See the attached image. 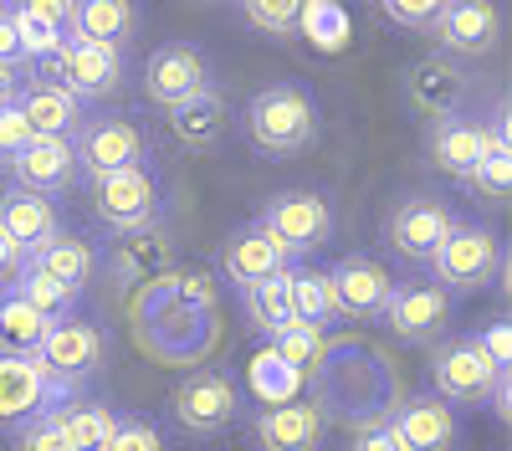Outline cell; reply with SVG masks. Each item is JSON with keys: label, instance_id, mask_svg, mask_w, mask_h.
<instances>
[{"label": "cell", "instance_id": "1", "mask_svg": "<svg viewBox=\"0 0 512 451\" xmlns=\"http://www.w3.org/2000/svg\"><path fill=\"white\" fill-rule=\"evenodd\" d=\"M308 405L323 421L359 431L369 421H384L400 405V369L364 334L323 339V354L308 369Z\"/></svg>", "mask_w": 512, "mask_h": 451}, {"label": "cell", "instance_id": "2", "mask_svg": "<svg viewBox=\"0 0 512 451\" xmlns=\"http://www.w3.org/2000/svg\"><path fill=\"white\" fill-rule=\"evenodd\" d=\"M134 334L144 344V354L164 359V364H205V354L221 339V318L210 308H185L175 303V272L154 277L139 303H134Z\"/></svg>", "mask_w": 512, "mask_h": 451}, {"label": "cell", "instance_id": "3", "mask_svg": "<svg viewBox=\"0 0 512 451\" xmlns=\"http://www.w3.org/2000/svg\"><path fill=\"white\" fill-rule=\"evenodd\" d=\"M241 134L256 154H267V159L303 154L323 134L318 98L303 88V82H272V88L251 93V103L241 108Z\"/></svg>", "mask_w": 512, "mask_h": 451}, {"label": "cell", "instance_id": "4", "mask_svg": "<svg viewBox=\"0 0 512 451\" xmlns=\"http://www.w3.org/2000/svg\"><path fill=\"white\" fill-rule=\"evenodd\" d=\"M169 416H175V426L195 441L226 436L246 416V390H241V380L231 375V369L200 364L169 390Z\"/></svg>", "mask_w": 512, "mask_h": 451}, {"label": "cell", "instance_id": "5", "mask_svg": "<svg viewBox=\"0 0 512 451\" xmlns=\"http://www.w3.org/2000/svg\"><path fill=\"white\" fill-rule=\"evenodd\" d=\"M425 267H431V282L446 298H472V293H487V287L502 277L507 252H502V236L492 226L456 221V231L441 241V252Z\"/></svg>", "mask_w": 512, "mask_h": 451}, {"label": "cell", "instance_id": "6", "mask_svg": "<svg viewBox=\"0 0 512 451\" xmlns=\"http://www.w3.org/2000/svg\"><path fill=\"white\" fill-rule=\"evenodd\" d=\"M72 159H77V175L98 185L108 175L149 164V134L134 113H88L82 129L72 134Z\"/></svg>", "mask_w": 512, "mask_h": 451}, {"label": "cell", "instance_id": "7", "mask_svg": "<svg viewBox=\"0 0 512 451\" xmlns=\"http://www.w3.org/2000/svg\"><path fill=\"white\" fill-rule=\"evenodd\" d=\"M31 82H47V88H62L67 98H77L82 108L113 98L123 88V52L108 47H88V41H62L57 52L31 62Z\"/></svg>", "mask_w": 512, "mask_h": 451}, {"label": "cell", "instance_id": "8", "mask_svg": "<svg viewBox=\"0 0 512 451\" xmlns=\"http://www.w3.org/2000/svg\"><path fill=\"white\" fill-rule=\"evenodd\" d=\"M256 226L272 236V246L287 262H308L333 241V205L318 190H282L262 205Z\"/></svg>", "mask_w": 512, "mask_h": 451}, {"label": "cell", "instance_id": "9", "mask_svg": "<svg viewBox=\"0 0 512 451\" xmlns=\"http://www.w3.org/2000/svg\"><path fill=\"white\" fill-rule=\"evenodd\" d=\"M456 205L431 195V190H410L390 205V216H384V246L410 262V267H425L436 252H441V241L456 231Z\"/></svg>", "mask_w": 512, "mask_h": 451}, {"label": "cell", "instance_id": "10", "mask_svg": "<svg viewBox=\"0 0 512 451\" xmlns=\"http://www.w3.org/2000/svg\"><path fill=\"white\" fill-rule=\"evenodd\" d=\"M497 144H507V108L502 103H497L492 118L461 108V113H451V118H441V123L425 129V159H431L441 175H451V180H466Z\"/></svg>", "mask_w": 512, "mask_h": 451}, {"label": "cell", "instance_id": "11", "mask_svg": "<svg viewBox=\"0 0 512 451\" xmlns=\"http://www.w3.org/2000/svg\"><path fill=\"white\" fill-rule=\"evenodd\" d=\"M502 375H507V369H497L472 334L446 339L431 354V385H436L431 395L446 400L451 410H482V405H492V390H497Z\"/></svg>", "mask_w": 512, "mask_h": 451}, {"label": "cell", "instance_id": "12", "mask_svg": "<svg viewBox=\"0 0 512 451\" xmlns=\"http://www.w3.org/2000/svg\"><path fill=\"white\" fill-rule=\"evenodd\" d=\"M108 354H113L108 334H103L98 323H88V318H62V323H52L47 339H41V349H36L41 369H47V375H52L67 395H77L88 380H98L103 364H108Z\"/></svg>", "mask_w": 512, "mask_h": 451}, {"label": "cell", "instance_id": "13", "mask_svg": "<svg viewBox=\"0 0 512 451\" xmlns=\"http://www.w3.org/2000/svg\"><path fill=\"white\" fill-rule=\"evenodd\" d=\"M93 216L113 236L159 226V216H164V180H159V170H154V164H139V170H123V175L98 180L93 185Z\"/></svg>", "mask_w": 512, "mask_h": 451}, {"label": "cell", "instance_id": "14", "mask_svg": "<svg viewBox=\"0 0 512 451\" xmlns=\"http://www.w3.org/2000/svg\"><path fill=\"white\" fill-rule=\"evenodd\" d=\"M451 318H456V298H446L436 282H395L379 323L410 349H436L451 334Z\"/></svg>", "mask_w": 512, "mask_h": 451}, {"label": "cell", "instance_id": "15", "mask_svg": "<svg viewBox=\"0 0 512 451\" xmlns=\"http://www.w3.org/2000/svg\"><path fill=\"white\" fill-rule=\"evenodd\" d=\"M72 395L41 369L36 354H0V431H21L36 416H52Z\"/></svg>", "mask_w": 512, "mask_h": 451}, {"label": "cell", "instance_id": "16", "mask_svg": "<svg viewBox=\"0 0 512 451\" xmlns=\"http://www.w3.org/2000/svg\"><path fill=\"white\" fill-rule=\"evenodd\" d=\"M466 93H472V72H466L461 62H451V57H441V52L410 62L405 77H400L405 108H410L415 118H425V123H441V118L461 113Z\"/></svg>", "mask_w": 512, "mask_h": 451}, {"label": "cell", "instance_id": "17", "mask_svg": "<svg viewBox=\"0 0 512 451\" xmlns=\"http://www.w3.org/2000/svg\"><path fill=\"white\" fill-rule=\"evenodd\" d=\"M328 282H333L338 318H349V323H379L384 303H390V293H395V272L384 267L379 257H369V252L338 257L328 267Z\"/></svg>", "mask_w": 512, "mask_h": 451}, {"label": "cell", "instance_id": "18", "mask_svg": "<svg viewBox=\"0 0 512 451\" xmlns=\"http://www.w3.org/2000/svg\"><path fill=\"white\" fill-rule=\"evenodd\" d=\"M98 267L108 272L113 287H123V293H144L154 277H164L169 267H175V241H169L159 226L113 236L108 252H98Z\"/></svg>", "mask_w": 512, "mask_h": 451}, {"label": "cell", "instance_id": "19", "mask_svg": "<svg viewBox=\"0 0 512 451\" xmlns=\"http://www.w3.org/2000/svg\"><path fill=\"white\" fill-rule=\"evenodd\" d=\"M210 88V57L195 47V41H164L154 47L149 67H144V93L159 108H180L195 93Z\"/></svg>", "mask_w": 512, "mask_h": 451}, {"label": "cell", "instance_id": "20", "mask_svg": "<svg viewBox=\"0 0 512 451\" xmlns=\"http://www.w3.org/2000/svg\"><path fill=\"white\" fill-rule=\"evenodd\" d=\"M441 57L461 62V57H487L502 41V11L492 0H441V16L431 26Z\"/></svg>", "mask_w": 512, "mask_h": 451}, {"label": "cell", "instance_id": "21", "mask_svg": "<svg viewBox=\"0 0 512 451\" xmlns=\"http://www.w3.org/2000/svg\"><path fill=\"white\" fill-rule=\"evenodd\" d=\"M390 431H395L400 451H456L461 416L446 400H436L431 390H420V395H405L390 410Z\"/></svg>", "mask_w": 512, "mask_h": 451}, {"label": "cell", "instance_id": "22", "mask_svg": "<svg viewBox=\"0 0 512 451\" xmlns=\"http://www.w3.org/2000/svg\"><path fill=\"white\" fill-rule=\"evenodd\" d=\"M6 180H11V190H26V195H41V200L67 195L72 180H77L72 144L67 139H31L26 149H16L6 159Z\"/></svg>", "mask_w": 512, "mask_h": 451}, {"label": "cell", "instance_id": "23", "mask_svg": "<svg viewBox=\"0 0 512 451\" xmlns=\"http://www.w3.org/2000/svg\"><path fill=\"white\" fill-rule=\"evenodd\" d=\"M251 436H256L262 451H323L328 446V421L308 400H282V405L256 410Z\"/></svg>", "mask_w": 512, "mask_h": 451}, {"label": "cell", "instance_id": "24", "mask_svg": "<svg viewBox=\"0 0 512 451\" xmlns=\"http://www.w3.org/2000/svg\"><path fill=\"white\" fill-rule=\"evenodd\" d=\"M292 262L272 246V236L256 226V221H246V226H236L226 241H221V257H216V272L236 287V293H246V287H256V282H267V277H277V272H287Z\"/></svg>", "mask_w": 512, "mask_h": 451}, {"label": "cell", "instance_id": "25", "mask_svg": "<svg viewBox=\"0 0 512 451\" xmlns=\"http://www.w3.org/2000/svg\"><path fill=\"white\" fill-rule=\"evenodd\" d=\"M0 231L11 236V246L31 262L47 241H57L67 226H62V211H57V200H41V195H26V190H11L0 195Z\"/></svg>", "mask_w": 512, "mask_h": 451}, {"label": "cell", "instance_id": "26", "mask_svg": "<svg viewBox=\"0 0 512 451\" xmlns=\"http://www.w3.org/2000/svg\"><path fill=\"white\" fill-rule=\"evenodd\" d=\"M16 113L26 118V129L31 139H67L82 129V118H88V108H82L77 98H67L62 88H47V82H21V93H16Z\"/></svg>", "mask_w": 512, "mask_h": 451}, {"label": "cell", "instance_id": "27", "mask_svg": "<svg viewBox=\"0 0 512 451\" xmlns=\"http://www.w3.org/2000/svg\"><path fill=\"white\" fill-rule=\"evenodd\" d=\"M31 267H36L41 277H52L62 293L82 298V293H88V282L98 277V246H93L88 236H77V231H62L57 241H47V246L31 257Z\"/></svg>", "mask_w": 512, "mask_h": 451}, {"label": "cell", "instance_id": "28", "mask_svg": "<svg viewBox=\"0 0 512 451\" xmlns=\"http://www.w3.org/2000/svg\"><path fill=\"white\" fill-rule=\"evenodd\" d=\"M169 129H175V139H180L185 149H195V154L216 149V144L226 139V129H231V103H226V93L210 82V88L195 93L190 103L169 108Z\"/></svg>", "mask_w": 512, "mask_h": 451}, {"label": "cell", "instance_id": "29", "mask_svg": "<svg viewBox=\"0 0 512 451\" xmlns=\"http://www.w3.org/2000/svg\"><path fill=\"white\" fill-rule=\"evenodd\" d=\"M6 11H11V26L26 47V62L57 52L72 36V0H21V6H6Z\"/></svg>", "mask_w": 512, "mask_h": 451}, {"label": "cell", "instance_id": "30", "mask_svg": "<svg viewBox=\"0 0 512 451\" xmlns=\"http://www.w3.org/2000/svg\"><path fill=\"white\" fill-rule=\"evenodd\" d=\"M134 26H139V11L128 0H72V41L123 52L134 41Z\"/></svg>", "mask_w": 512, "mask_h": 451}, {"label": "cell", "instance_id": "31", "mask_svg": "<svg viewBox=\"0 0 512 451\" xmlns=\"http://www.w3.org/2000/svg\"><path fill=\"white\" fill-rule=\"evenodd\" d=\"M236 298H241V313L251 323V334L277 339L282 328L292 323V267L267 277V282H256V287H246V293H236Z\"/></svg>", "mask_w": 512, "mask_h": 451}, {"label": "cell", "instance_id": "32", "mask_svg": "<svg viewBox=\"0 0 512 451\" xmlns=\"http://www.w3.org/2000/svg\"><path fill=\"white\" fill-rule=\"evenodd\" d=\"M52 421L62 426V436H67L72 451H103V441H108V431H113V421H118V410L103 405V400L72 395L67 405L52 410Z\"/></svg>", "mask_w": 512, "mask_h": 451}, {"label": "cell", "instance_id": "33", "mask_svg": "<svg viewBox=\"0 0 512 451\" xmlns=\"http://www.w3.org/2000/svg\"><path fill=\"white\" fill-rule=\"evenodd\" d=\"M338 318L333 308V282L323 267L313 262H292V323H313V328H328Z\"/></svg>", "mask_w": 512, "mask_h": 451}, {"label": "cell", "instance_id": "34", "mask_svg": "<svg viewBox=\"0 0 512 451\" xmlns=\"http://www.w3.org/2000/svg\"><path fill=\"white\" fill-rule=\"evenodd\" d=\"M47 318L41 313H31L11 287L0 293V354H36L41 349V339H47Z\"/></svg>", "mask_w": 512, "mask_h": 451}, {"label": "cell", "instance_id": "35", "mask_svg": "<svg viewBox=\"0 0 512 451\" xmlns=\"http://www.w3.org/2000/svg\"><path fill=\"white\" fill-rule=\"evenodd\" d=\"M11 293L31 308V313H41L47 323H62V318H77V298L72 293H62V287L52 282V277H41L31 262L21 267V277L11 282Z\"/></svg>", "mask_w": 512, "mask_h": 451}, {"label": "cell", "instance_id": "36", "mask_svg": "<svg viewBox=\"0 0 512 451\" xmlns=\"http://www.w3.org/2000/svg\"><path fill=\"white\" fill-rule=\"evenodd\" d=\"M236 16H241L251 31L272 36V41H292L313 11H308V6H292V0H246V6H236Z\"/></svg>", "mask_w": 512, "mask_h": 451}, {"label": "cell", "instance_id": "37", "mask_svg": "<svg viewBox=\"0 0 512 451\" xmlns=\"http://www.w3.org/2000/svg\"><path fill=\"white\" fill-rule=\"evenodd\" d=\"M466 190H472L477 200H492V205H502L507 200V190H512V144H497L472 175L461 180Z\"/></svg>", "mask_w": 512, "mask_h": 451}, {"label": "cell", "instance_id": "38", "mask_svg": "<svg viewBox=\"0 0 512 451\" xmlns=\"http://www.w3.org/2000/svg\"><path fill=\"white\" fill-rule=\"evenodd\" d=\"M272 354L282 359V364H292V369H308L318 364V354H323V328H313V323H287L282 334L272 339Z\"/></svg>", "mask_w": 512, "mask_h": 451}, {"label": "cell", "instance_id": "39", "mask_svg": "<svg viewBox=\"0 0 512 451\" xmlns=\"http://www.w3.org/2000/svg\"><path fill=\"white\" fill-rule=\"evenodd\" d=\"M103 451H169V446H164V431L149 416H118Z\"/></svg>", "mask_w": 512, "mask_h": 451}, {"label": "cell", "instance_id": "40", "mask_svg": "<svg viewBox=\"0 0 512 451\" xmlns=\"http://www.w3.org/2000/svg\"><path fill=\"white\" fill-rule=\"evenodd\" d=\"M175 303H185V308H210V313H216V303H221V282H216V272H205V267H195V272H175Z\"/></svg>", "mask_w": 512, "mask_h": 451}, {"label": "cell", "instance_id": "41", "mask_svg": "<svg viewBox=\"0 0 512 451\" xmlns=\"http://www.w3.org/2000/svg\"><path fill=\"white\" fill-rule=\"evenodd\" d=\"M379 16L395 21V26H405V31H425V36H431V26H436V16H441V0H384Z\"/></svg>", "mask_w": 512, "mask_h": 451}, {"label": "cell", "instance_id": "42", "mask_svg": "<svg viewBox=\"0 0 512 451\" xmlns=\"http://www.w3.org/2000/svg\"><path fill=\"white\" fill-rule=\"evenodd\" d=\"M16 451H72V446H67V436L52 416H36L16 431Z\"/></svg>", "mask_w": 512, "mask_h": 451}, {"label": "cell", "instance_id": "43", "mask_svg": "<svg viewBox=\"0 0 512 451\" xmlns=\"http://www.w3.org/2000/svg\"><path fill=\"white\" fill-rule=\"evenodd\" d=\"M472 339L482 344V354H487L497 369H507V364H512V328H507V318H492L487 328H477Z\"/></svg>", "mask_w": 512, "mask_h": 451}, {"label": "cell", "instance_id": "44", "mask_svg": "<svg viewBox=\"0 0 512 451\" xmlns=\"http://www.w3.org/2000/svg\"><path fill=\"white\" fill-rule=\"evenodd\" d=\"M31 62H26V47H21V36H16V26H11V11L0 6V72H26Z\"/></svg>", "mask_w": 512, "mask_h": 451}, {"label": "cell", "instance_id": "45", "mask_svg": "<svg viewBox=\"0 0 512 451\" xmlns=\"http://www.w3.org/2000/svg\"><path fill=\"white\" fill-rule=\"evenodd\" d=\"M344 451H400V446H395V431H390V416L349 431V446H344Z\"/></svg>", "mask_w": 512, "mask_h": 451}, {"label": "cell", "instance_id": "46", "mask_svg": "<svg viewBox=\"0 0 512 451\" xmlns=\"http://www.w3.org/2000/svg\"><path fill=\"white\" fill-rule=\"evenodd\" d=\"M26 144H31V129H26V118L16 113V103L0 108V164H6L16 149H26Z\"/></svg>", "mask_w": 512, "mask_h": 451}, {"label": "cell", "instance_id": "47", "mask_svg": "<svg viewBox=\"0 0 512 451\" xmlns=\"http://www.w3.org/2000/svg\"><path fill=\"white\" fill-rule=\"evenodd\" d=\"M21 267H26V257L16 252V246H11V236L0 231V293H6V287L21 277Z\"/></svg>", "mask_w": 512, "mask_h": 451}, {"label": "cell", "instance_id": "48", "mask_svg": "<svg viewBox=\"0 0 512 451\" xmlns=\"http://www.w3.org/2000/svg\"><path fill=\"white\" fill-rule=\"evenodd\" d=\"M21 82H26L21 72H0V108H11V103H16V93H21Z\"/></svg>", "mask_w": 512, "mask_h": 451}]
</instances>
